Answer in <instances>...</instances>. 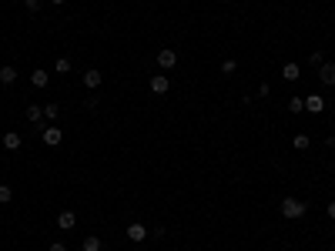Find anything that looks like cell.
Listing matches in <instances>:
<instances>
[{"label": "cell", "mask_w": 335, "mask_h": 251, "mask_svg": "<svg viewBox=\"0 0 335 251\" xmlns=\"http://www.w3.org/2000/svg\"><path fill=\"white\" fill-rule=\"evenodd\" d=\"M282 214L292 218V221H298L302 214H305V201H298V198H285V201H282Z\"/></svg>", "instance_id": "1"}, {"label": "cell", "mask_w": 335, "mask_h": 251, "mask_svg": "<svg viewBox=\"0 0 335 251\" xmlns=\"http://www.w3.org/2000/svg\"><path fill=\"white\" fill-rule=\"evenodd\" d=\"M174 64H178V50H174V47L158 50V67H161V70H174Z\"/></svg>", "instance_id": "2"}, {"label": "cell", "mask_w": 335, "mask_h": 251, "mask_svg": "<svg viewBox=\"0 0 335 251\" xmlns=\"http://www.w3.org/2000/svg\"><path fill=\"white\" fill-rule=\"evenodd\" d=\"M305 110H308V114H322L325 110V98L322 94H308V98H305Z\"/></svg>", "instance_id": "3"}, {"label": "cell", "mask_w": 335, "mask_h": 251, "mask_svg": "<svg viewBox=\"0 0 335 251\" xmlns=\"http://www.w3.org/2000/svg\"><path fill=\"white\" fill-rule=\"evenodd\" d=\"M124 234H128V241L141 244V241L148 238V228H144V224H128V231H124Z\"/></svg>", "instance_id": "4"}, {"label": "cell", "mask_w": 335, "mask_h": 251, "mask_svg": "<svg viewBox=\"0 0 335 251\" xmlns=\"http://www.w3.org/2000/svg\"><path fill=\"white\" fill-rule=\"evenodd\" d=\"M60 141H64V131H60V128H44V144L47 148H57Z\"/></svg>", "instance_id": "5"}, {"label": "cell", "mask_w": 335, "mask_h": 251, "mask_svg": "<svg viewBox=\"0 0 335 251\" xmlns=\"http://www.w3.org/2000/svg\"><path fill=\"white\" fill-rule=\"evenodd\" d=\"M74 224H78V214H74V211H60V214H57V228L60 231H70Z\"/></svg>", "instance_id": "6"}, {"label": "cell", "mask_w": 335, "mask_h": 251, "mask_svg": "<svg viewBox=\"0 0 335 251\" xmlns=\"http://www.w3.org/2000/svg\"><path fill=\"white\" fill-rule=\"evenodd\" d=\"M282 77H285L288 84H295V80H298V77H302V67L295 64V60H288V64L282 67Z\"/></svg>", "instance_id": "7"}, {"label": "cell", "mask_w": 335, "mask_h": 251, "mask_svg": "<svg viewBox=\"0 0 335 251\" xmlns=\"http://www.w3.org/2000/svg\"><path fill=\"white\" fill-rule=\"evenodd\" d=\"M168 88H171L168 74H154L151 77V90H154V94H168Z\"/></svg>", "instance_id": "8"}, {"label": "cell", "mask_w": 335, "mask_h": 251, "mask_svg": "<svg viewBox=\"0 0 335 251\" xmlns=\"http://www.w3.org/2000/svg\"><path fill=\"white\" fill-rule=\"evenodd\" d=\"M14 80H17V67L4 64V67H0V84H4V88H10Z\"/></svg>", "instance_id": "9"}, {"label": "cell", "mask_w": 335, "mask_h": 251, "mask_svg": "<svg viewBox=\"0 0 335 251\" xmlns=\"http://www.w3.org/2000/svg\"><path fill=\"white\" fill-rule=\"evenodd\" d=\"M100 80H104V74H100V70H88V74H84V88H88V90H98Z\"/></svg>", "instance_id": "10"}, {"label": "cell", "mask_w": 335, "mask_h": 251, "mask_svg": "<svg viewBox=\"0 0 335 251\" xmlns=\"http://www.w3.org/2000/svg\"><path fill=\"white\" fill-rule=\"evenodd\" d=\"M20 134H17V131H7V134H4V148H7V151H20Z\"/></svg>", "instance_id": "11"}, {"label": "cell", "mask_w": 335, "mask_h": 251, "mask_svg": "<svg viewBox=\"0 0 335 251\" xmlns=\"http://www.w3.org/2000/svg\"><path fill=\"white\" fill-rule=\"evenodd\" d=\"M27 120H30V124H44V108H40V104H30V108H27Z\"/></svg>", "instance_id": "12"}, {"label": "cell", "mask_w": 335, "mask_h": 251, "mask_svg": "<svg viewBox=\"0 0 335 251\" xmlns=\"http://www.w3.org/2000/svg\"><path fill=\"white\" fill-rule=\"evenodd\" d=\"M318 77H322V84H335V64H322Z\"/></svg>", "instance_id": "13"}, {"label": "cell", "mask_w": 335, "mask_h": 251, "mask_svg": "<svg viewBox=\"0 0 335 251\" xmlns=\"http://www.w3.org/2000/svg\"><path fill=\"white\" fill-rule=\"evenodd\" d=\"M30 80H34V88H40V90H44L47 84H50V74H47V70H34Z\"/></svg>", "instance_id": "14"}, {"label": "cell", "mask_w": 335, "mask_h": 251, "mask_svg": "<svg viewBox=\"0 0 335 251\" xmlns=\"http://www.w3.org/2000/svg\"><path fill=\"white\" fill-rule=\"evenodd\" d=\"M292 144H295V151H308V148H312V138H308V134H295Z\"/></svg>", "instance_id": "15"}, {"label": "cell", "mask_w": 335, "mask_h": 251, "mask_svg": "<svg viewBox=\"0 0 335 251\" xmlns=\"http://www.w3.org/2000/svg\"><path fill=\"white\" fill-rule=\"evenodd\" d=\"M104 248V241L98 238V234H88V238H84V251H100Z\"/></svg>", "instance_id": "16"}, {"label": "cell", "mask_w": 335, "mask_h": 251, "mask_svg": "<svg viewBox=\"0 0 335 251\" xmlns=\"http://www.w3.org/2000/svg\"><path fill=\"white\" fill-rule=\"evenodd\" d=\"M288 110L292 114H302L305 110V98H288Z\"/></svg>", "instance_id": "17"}, {"label": "cell", "mask_w": 335, "mask_h": 251, "mask_svg": "<svg viewBox=\"0 0 335 251\" xmlns=\"http://www.w3.org/2000/svg\"><path fill=\"white\" fill-rule=\"evenodd\" d=\"M44 118L47 120H57V118H60V108H57V104H44Z\"/></svg>", "instance_id": "18"}, {"label": "cell", "mask_w": 335, "mask_h": 251, "mask_svg": "<svg viewBox=\"0 0 335 251\" xmlns=\"http://www.w3.org/2000/svg\"><path fill=\"white\" fill-rule=\"evenodd\" d=\"M54 70H57V74H67V70H70V60H67V57H57V60H54Z\"/></svg>", "instance_id": "19"}, {"label": "cell", "mask_w": 335, "mask_h": 251, "mask_svg": "<svg viewBox=\"0 0 335 251\" xmlns=\"http://www.w3.org/2000/svg\"><path fill=\"white\" fill-rule=\"evenodd\" d=\"M14 198V191H10V184H0V204H7Z\"/></svg>", "instance_id": "20"}, {"label": "cell", "mask_w": 335, "mask_h": 251, "mask_svg": "<svg viewBox=\"0 0 335 251\" xmlns=\"http://www.w3.org/2000/svg\"><path fill=\"white\" fill-rule=\"evenodd\" d=\"M40 4H44V0H24V7H27V10H40Z\"/></svg>", "instance_id": "21"}, {"label": "cell", "mask_w": 335, "mask_h": 251, "mask_svg": "<svg viewBox=\"0 0 335 251\" xmlns=\"http://www.w3.org/2000/svg\"><path fill=\"white\" fill-rule=\"evenodd\" d=\"M234 67H238L234 60H224V64H222V70H224V74H234Z\"/></svg>", "instance_id": "22"}, {"label": "cell", "mask_w": 335, "mask_h": 251, "mask_svg": "<svg viewBox=\"0 0 335 251\" xmlns=\"http://www.w3.org/2000/svg\"><path fill=\"white\" fill-rule=\"evenodd\" d=\"M50 251H67V244H64V241H54V244H50Z\"/></svg>", "instance_id": "23"}, {"label": "cell", "mask_w": 335, "mask_h": 251, "mask_svg": "<svg viewBox=\"0 0 335 251\" xmlns=\"http://www.w3.org/2000/svg\"><path fill=\"white\" fill-rule=\"evenodd\" d=\"M328 218L335 221V201H328Z\"/></svg>", "instance_id": "24"}, {"label": "cell", "mask_w": 335, "mask_h": 251, "mask_svg": "<svg viewBox=\"0 0 335 251\" xmlns=\"http://www.w3.org/2000/svg\"><path fill=\"white\" fill-rule=\"evenodd\" d=\"M50 4H57V7H60V4H64V0H50Z\"/></svg>", "instance_id": "25"}, {"label": "cell", "mask_w": 335, "mask_h": 251, "mask_svg": "<svg viewBox=\"0 0 335 251\" xmlns=\"http://www.w3.org/2000/svg\"><path fill=\"white\" fill-rule=\"evenodd\" d=\"M222 4H228V0H222Z\"/></svg>", "instance_id": "26"}]
</instances>
